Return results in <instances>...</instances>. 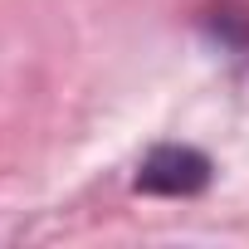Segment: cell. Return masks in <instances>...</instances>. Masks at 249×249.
I'll use <instances>...</instances> for the list:
<instances>
[{
  "instance_id": "6da1fadb",
  "label": "cell",
  "mask_w": 249,
  "mask_h": 249,
  "mask_svg": "<svg viewBox=\"0 0 249 249\" xmlns=\"http://www.w3.org/2000/svg\"><path fill=\"white\" fill-rule=\"evenodd\" d=\"M205 186H210V161L196 147H157L137 171V191L147 196H196Z\"/></svg>"
}]
</instances>
